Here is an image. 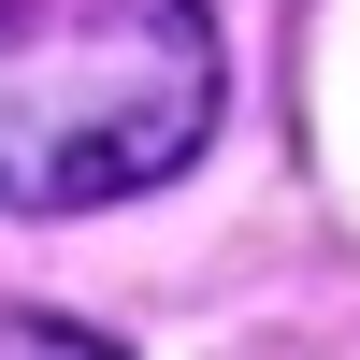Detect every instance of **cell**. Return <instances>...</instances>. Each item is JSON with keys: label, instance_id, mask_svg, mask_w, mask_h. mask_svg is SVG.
I'll return each instance as SVG.
<instances>
[{"label": "cell", "instance_id": "1", "mask_svg": "<svg viewBox=\"0 0 360 360\" xmlns=\"http://www.w3.org/2000/svg\"><path fill=\"white\" fill-rule=\"evenodd\" d=\"M202 0H0V217H101L217 144Z\"/></svg>", "mask_w": 360, "mask_h": 360}, {"label": "cell", "instance_id": "2", "mask_svg": "<svg viewBox=\"0 0 360 360\" xmlns=\"http://www.w3.org/2000/svg\"><path fill=\"white\" fill-rule=\"evenodd\" d=\"M0 360H130V346L86 332V317H29V303H0Z\"/></svg>", "mask_w": 360, "mask_h": 360}]
</instances>
